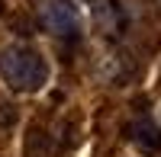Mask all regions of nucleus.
Returning a JSON list of instances; mask_svg holds the SVG:
<instances>
[{
    "mask_svg": "<svg viewBox=\"0 0 161 157\" xmlns=\"http://www.w3.org/2000/svg\"><path fill=\"white\" fill-rule=\"evenodd\" d=\"M0 77L19 93H36L48 80V64L32 45H10L0 51Z\"/></svg>",
    "mask_w": 161,
    "mask_h": 157,
    "instance_id": "f257e3e1",
    "label": "nucleus"
},
{
    "mask_svg": "<svg viewBox=\"0 0 161 157\" xmlns=\"http://www.w3.org/2000/svg\"><path fill=\"white\" fill-rule=\"evenodd\" d=\"M126 138L142 154H148V157L152 154H161V128H158L155 119H148V115H139V119L126 128Z\"/></svg>",
    "mask_w": 161,
    "mask_h": 157,
    "instance_id": "f03ea898",
    "label": "nucleus"
},
{
    "mask_svg": "<svg viewBox=\"0 0 161 157\" xmlns=\"http://www.w3.org/2000/svg\"><path fill=\"white\" fill-rule=\"evenodd\" d=\"M42 23L55 35H71L77 29V7L71 0H52L45 7V13H42Z\"/></svg>",
    "mask_w": 161,
    "mask_h": 157,
    "instance_id": "7ed1b4c3",
    "label": "nucleus"
}]
</instances>
